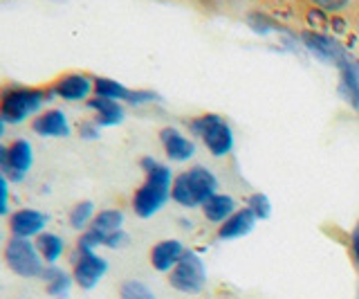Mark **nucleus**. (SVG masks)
<instances>
[{
	"label": "nucleus",
	"instance_id": "9",
	"mask_svg": "<svg viewBox=\"0 0 359 299\" xmlns=\"http://www.w3.org/2000/svg\"><path fill=\"white\" fill-rule=\"evenodd\" d=\"M48 227V216L41 209L34 207H20L9 214V234L16 239H29L34 241L39 234H43Z\"/></svg>",
	"mask_w": 359,
	"mask_h": 299
},
{
	"label": "nucleus",
	"instance_id": "14",
	"mask_svg": "<svg viewBox=\"0 0 359 299\" xmlns=\"http://www.w3.org/2000/svg\"><path fill=\"white\" fill-rule=\"evenodd\" d=\"M160 142L171 162H187L196 156V142L175 126H166L160 131Z\"/></svg>",
	"mask_w": 359,
	"mask_h": 299
},
{
	"label": "nucleus",
	"instance_id": "22",
	"mask_svg": "<svg viewBox=\"0 0 359 299\" xmlns=\"http://www.w3.org/2000/svg\"><path fill=\"white\" fill-rule=\"evenodd\" d=\"M130 95V88L126 84H121L112 77H95V97L112 99V102L126 104V99Z\"/></svg>",
	"mask_w": 359,
	"mask_h": 299
},
{
	"label": "nucleus",
	"instance_id": "12",
	"mask_svg": "<svg viewBox=\"0 0 359 299\" xmlns=\"http://www.w3.org/2000/svg\"><path fill=\"white\" fill-rule=\"evenodd\" d=\"M187 250L189 248L180 239H162V241H157L155 246L151 248V254H149L153 270L162 272V274H168L180 263V259L184 257Z\"/></svg>",
	"mask_w": 359,
	"mask_h": 299
},
{
	"label": "nucleus",
	"instance_id": "11",
	"mask_svg": "<svg viewBox=\"0 0 359 299\" xmlns=\"http://www.w3.org/2000/svg\"><path fill=\"white\" fill-rule=\"evenodd\" d=\"M32 164H34V149L27 140L18 138L11 144H7V164H5L3 173L9 180H14V182L25 180Z\"/></svg>",
	"mask_w": 359,
	"mask_h": 299
},
{
	"label": "nucleus",
	"instance_id": "18",
	"mask_svg": "<svg viewBox=\"0 0 359 299\" xmlns=\"http://www.w3.org/2000/svg\"><path fill=\"white\" fill-rule=\"evenodd\" d=\"M41 281L45 286V293L50 297L67 299V295H70L72 286H74V277H72V272H67L65 268H61V265L56 263V265H45Z\"/></svg>",
	"mask_w": 359,
	"mask_h": 299
},
{
	"label": "nucleus",
	"instance_id": "29",
	"mask_svg": "<svg viewBox=\"0 0 359 299\" xmlns=\"http://www.w3.org/2000/svg\"><path fill=\"white\" fill-rule=\"evenodd\" d=\"M101 133V126L97 124L95 119H86L79 124V135H81L83 140H97Z\"/></svg>",
	"mask_w": 359,
	"mask_h": 299
},
{
	"label": "nucleus",
	"instance_id": "27",
	"mask_svg": "<svg viewBox=\"0 0 359 299\" xmlns=\"http://www.w3.org/2000/svg\"><path fill=\"white\" fill-rule=\"evenodd\" d=\"M11 207V194H9V178L0 173V216H9Z\"/></svg>",
	"mask_w": 359,
	"mask_h": 299
},
{
	"label": "nucleus",
	"instance_id": "28",
	"mask_svg": "<svg viewBox=\"0 0 359 299\" xmlns=\"http://www.w3.org/2000/svg\"><path fill=\"white\" fill-rule=\"evenodd\" d=\"M128 243H130V237L126 234V230H119V232L110 234L104 241V248H108V250H121V248H126Z\"/></svg>",
	"mask_w": 359,
	"mask_h": 299
},
{
	"label": "nucleus",
	"instance_id": "33",
	"mask_svg": "<svg viewBox=\"0 0 359 299\" xmlns=\"http://www.w3.org/2000/svg\"><path fill=\"white\" fill-rule=\"evenodd\" d=\"M5 128H7V121L3 115H0V140H3V135H5Z\"/></svg>",
	"mask_w": 359,
	"mask_h": 299
},
{
	"label": "nucleus",
	"instance_id": "6",
	"mask_svg": "<svg viewBox=\"0 0 359 299\" xmlns=\"http://www.w3.org/2000/svg\"><path fill=\"white\" fill-rule=\"evenodd\" d=\"M207 281H209L207 263L194 250H187L180 263L168 272V284H171L173 291L182 295H200L207 288Z\"/></svg>",
	"mask_w": 359,
	"mask_h": 299
},
{
	"label": "nucleus",
	"instance_id": "35",
	"mask_svg": "<svg viewBox=\"0 0 359 299\" xmlns=\"http://www.w3.org/2000/svg\"><path fill=\"white\" fill-rule=\"evenodd\" d=\"M0 243H3V232H0Z\"/></svg>",
	"mask_w": 359,
	"mask_h": 299
},
{
	"label": "nucleus",
	"instance_id": "30",
	"mask_svg": "<svg viewBox=\"0 0 359 299\" xmlns=\"http://www.w3.org/2000/svg\"><path fill=\"white\" fill-rule=\"evenodd\" d=\"M314 7L323 9V12H339L348 5V0H310Z\"/></svg>",
	"mask_w": 359,
	"mask_h": 299
},
{
	"label": "nucleus",
	"instance_id": "7",
	"mask_svg": "<svg viewBox=\"0 0 359 299\" xmlns=\"http://www.w3.org/2000/svg\"><path fill=\"white\" fill-rule=\"evenodd\" d=\"M72 263V277L74 286H79L81 291H93L99 286V281L104 279L110 270V263L106 257H101L97 250H76L70 257Z\"/></svg>",
	"mask_w": 359,
	"mask_h": 299
},
{
	"label": "nucleus",
	"instance_id": "31",
	"mask_svg": "<svg viewBox=\"0 0 359 299\" xmlns=\"http://www.w3.org/2000/svg\"><path fill=\"white\" fill-rule=\"evenodd\" d=\"M351 257H353L355 268L359 270V220H357L353 232H351Z\"/></svg>",
	"mask_w": 359,
	"mask_h": 299
},
{
	"label": "nucleus",
	"instance_id": "2",
	"mask_svg": "<svg viewBox=\"0 0 359 299\" xmlns=\"http://www.w3.org/2000/svg\"><path fill=\"white\" fill-rule=\"evenodd\" d=\"M48 102H52L50 88L20 84H7L0 88V115L7 124H22L29 117H36Z\"/></svg>",
	"mask_w": 359,
	"mask_h": 299
},
{
	"label": "nucleus",
	"instance_id": "8",
	"mask_svg": "<svg viewBox=\"0 0 359 299\" xmlns=\"http://www.w3.org/2000/svg\"><path fill=\"white\" fill-rule=\"evenodd\" d=\"M52 99L59 97L63 102H88L95 95V77L83 72H65L50 86Z\"/></svg>",
	"mask_w": 359,
	"mask_h": 299
},
{
	"label": "nucleus",
	"instance_id": "3",
	"mask_svg": "<svg viewBox=\"0 0 359 299\" xmlns=\"http://www.w3.org/2000/svg\"><path fill=\"white\" fill-rule=\"evenodd\" d=\"M213 194H218V178L209 167H202V164H196L173 178L171 201L184 209L202 207Z\"/></svg>",
	"mask_w": 359,
	"mask_h": 299
},
{
	"label": "nucleus",
	"instance_id": "13",
	"mask_svg": "<svg viewBox=\"0 0 359 299\" xmlns=\"http://www.w3.org/2000/svg\"><path fill=\"white\" fill-rule=\"evenodd\" d=\"M32 131L36 133L39 138H54V140H61L67 138L72 133L70 126V119L63 113L61 108H48L39 113L36 117L32 119Z\"/></svg>",
	"mask_w": 359,
	"mask_h": 299
},
{
	"label": "nucleus",
	"instance_id": "5",
	"mask_svg": "<svg viewBox=\"0 0 359 299\" xmlns=\"http://www.w3.org/2000/svg\"><path fill=\"white\" fill-rule=\"evenodd\" d=\"M5 265L22 279H41L45 270V261L36 250V243L29 239H16L11 237L3 248Z\"/></svg>",
	"mask_w": 359,
	"mask_h": 299
},
{
	"label": "nucleus",
	"instance_id": "32",
	"mask_svg": "<svg viewBox=\"0 0 359 299\" xmlns=\"http://www.w3.org/2000/svg\"><path fill=\"white\" fill-rule=\"evenodd\" d=\"M5 164H7V144L0 142V173H3Z\"/></svg>",
	"mask_w": 359,
	"mask_h": 299
},
{
	"label": "nucleus",
	"instance_id": "10",
	"mask_svg": "<svg viewBox=\"0 0 359 299\" xmlns=\"http://www.w3.org/2000/svg\"><path fill=\"white\" fill-rule=\"evenodd\" d=\"M301 41H303V46L308 48V52H312L314 57L323 63L339 65L348 57V50L341 46L339 41L328 36V34H319V32H303Z\"/></svg>",
	"mask_w": 359,
	"mask_h": 299
},
{
	"label": "nucleus",
	"instance_id": "1",
	"mask_svg": "<svg viewBox=\"0 0 359 299\" xmlns=\"http://www.w3.org/2000/svg\"><path fill=\"white\" fill-rule=\"evenodd\" d=\"M142 169H144V182L137 187V192L133 194V212L140 218H153L160 214L164 205L171 201V190H173V171L166 164L157 162L155 158H142Z\"/></svg>",
	"mask_w": 359,
	"mask_h": 299
},
{
	"label": "nucleus",
	"instance_id": "25",
	"mask_svg": "<svg viewBox=\"0 0 359 299\" xmlns=\"http://www.w3.org/2000/svg\"><path fill=\"white\" fill-rule=\"evenodd\" d=\"M247 209H252V214L258 218V220H267L269 216H272V201H269V196L263 194V192H254L250 194V198H247Z\"/></svg>",
	"mask_w": 359,
	"mask_h": 299
},
{
	"label": "nucleus",
	"instance_id": "23",
	"mask_svg": "<svg viewBox=\"0 0 359 299\" xmlns=\"http://www.w3.org/2000/svg\"><path fill=\"white\" fill-rule=\"evenodd\" d=\"M97 212H95V203L93 201H79L70 207L67 212V220H70V227L86 232L90 227V223L95 220Z\"/></svg>",
	"mask_w": 359,
	"mask_h": 299
},
{
	"label": "nucleus",
	"instance_id": "16",
	"mask_svg": "<svg viewBox=\"0 0 359 299\" xmlns=\"http://www.w3.org/2000/svg\"><path fill=\"white\" fill-rule=\"evenodd\" d=\"M339 70V95L353 110H359V61L348 57L337 65Z\"/></svg>",
	"mask_w": 359,
	"mask_h": 299
},
{
	"label": "nucleus",
	"instance_id": "24",
	"mask_svg": "<svg viewBox=\"0 0 359 299\" xmlns=\"http://www.w3.org/2000/svg\"><path fill=\"white\" fill-rule=\"evenodd\" d=\"M119 299H157L153 288L140 279H126L119 286Z\"/></svg>",
	"mask_w": 359,
	"mask_h": 299
},
{
	"label": "nucleus",
	"instance_id": "21",
	"mask_svg": "<svg viewBox=\"0 0 359 299\" xmlns=\"http://www.w3.org/2000/svg\"><path fill=\"white\" fill-rule=\"evenodd\" d=\"M36 243V250L41 254V259L45 261V265H56L63 257H65V239L61 234H56V232H50L45 230L43 234H39L34 239Z\"/></svg>",
	"mask_w": 359,
	"mask_h": 299
},
{
	"label": "nucleus",
	"instance_id": "19",
	"mask_svg": "<svg viewBox=\"0 0 359 299\" xmlns=\"http://www.w3.org/2000/svg\"><path fill=\"white\" fill-rule=\"evenodd\" d=\"M123 212L121 209H101V212H97L95 220L90 223V232L97 237L99 241V246L104 248V241L110 237V234H115V232L123 230Z\"/></svg>",
	"mask_w": 359,
	"mask_h": 299
},
{
	"label": "nucleus",
	"instance_id": "20",
	"mask_svg": "<svg viewBox=\"0 0 359 299\" xmlns=\"http://www.w3.org/2000/svg\"><path fill=\"white\" fill-rule=\"evenodd\" d=\"M236 209H238V205H236V201L229 196V194H213L209 201L202 205V216H205L207 223H213V225H222L224 220H227Z\"/></svg>",
	"mask_w": 359,
	"mask_h": 299
},
{
	"label": "nucleus",
	"instance_id": "4",
	"mask_svg": "<svg viewBox=\"0 0 359 299\" xmlns=\"http://www.w3.org/2000/svg\"><path fill=\"white\" fill-rule=\"evenodd\" d=\"M189 128L196 138L202 140V144H205L211 156H216V158L229 156L236 147L233 128L222 115H216V113L198 115L189 121Z\"/></svg>",
	"mask_w": 359,
	"mask_h": 299
},
{
	"label": "nucleus",
	"instance_id": "26",
	"mask_svg": "<svg viewBox=\"0 0 359 299\" xmlns=\"http://www.w3.org/2000/svg\"><path fill=\"white\" fill-rule=\"evenodd\" d=\"M155 102H160V95H157V93H153V91H133V88H130L126 106L137 108V106H149V104H155Z\"/></svg>",
	"mask_w": 359,
	"mask_h": 299
},
{
	"label": "nucleus",
	"instance_id": "15",
	"mask_svg": "<svg viewBox=\"0 0 359 299\" xmlns=\"http://www.w3.org/2000/svg\"><path fill=\"white\" fill-rule=\"evenodd\" d=\"M256 225H258V218L252 214V209L238 207L222 225H218L216 239L218 241H238V239H245L247 234H252Z\"/></svg>",
	"mask_w": 359,
	"mask_h": 299
},
{
	"label": "nucleus",
	"instance_id": "34",
	"mask_svg": "<svg viewBox=\"0 0 359 299\" xmlns=\"http://www.w3.org/2000/svg\"><path fill=\"white\" fill-rule=\"evenodd\" d=\"M222 299H238V297H222Z\"/></svg>",
	"mask_w": 359,
	"mask_h": 299
},
{
	"label": "nucleus",
	"instance_id": "17",
	"mask_svg": "<svg viewBox=\"0 0 359 299\" xmlns=\"http://www.w3.org/2000/svg\"><path fill=\"white\" fill-rule=\"evenodd\" d=\"M86 104L95 113V121L101 128L119 126L121 121L126 119V106H123L121 102H112V99H104V97L93 95Z\"/></svg>",
	"mask_w": 359,
	"mask_h": 299
}]
</instances>
